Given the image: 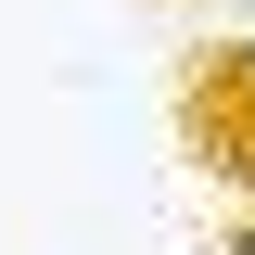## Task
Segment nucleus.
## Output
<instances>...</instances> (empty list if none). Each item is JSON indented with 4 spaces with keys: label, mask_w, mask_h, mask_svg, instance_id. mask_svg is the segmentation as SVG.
<instances>
[{
    "label": "nucleus",
    "mask_w": 255,
    "mask_h": 255,
    "mask_svg": "<svg viewBox=\"0 0 255 255\" xmlns=\"http://www.w3.org/2000/svg\"><path fill=\"white\" fill-rule=\"evenodd\" d=\"M179 140L255 204V51H191V77H179Z\"/></svg>",
    "instance_id": "1"
},
{
    "label": "nucleus",
    "mask_w": 255,
    "mask_h": 255,
    "mask_svg": "<svg viewBox=\"0 0 255 255\" xmlns=\"http://www.w3.org/2000/svg\"><path fill=\"white\" fill-rule=\"evenodd\" d=\"M217 255H255V217H243V230H230V243H217Z\"/></svg>",
    "instance_id": "2"
}]
</instances>
